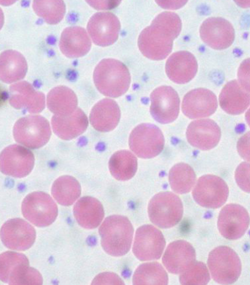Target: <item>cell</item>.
<instances>
[{"label":"cell","mask_w":250,"mask_h":285,"mask_svg":"<svg viewBox=\"0 0 250 285\" xmlns=\"http://www.w3.org/2000/svg\"><path fill=\"white\" fill-rule=\"evenodd\" d=\"M77 98L69 88L59 86L52 89L47 96V105L54 115H66L77 108Z\"/></svg>","instance_id":"obj_28"},{"label":"cell","mask_w":250,"mask_h":285,"mask_svg":"<svg viewBox=\"0 0 250 285\" xmlns=\"http://www.w3.org/2000/svg\"><path fill=\"white\" fill-rule=\"evenodd\" d=\"M237 76L240 85L250 93V58L241 62L238 68Z\"/></svg>","instance_id":"obj_38"},{"label":"cell","mask_w":250,"mask_h":285,"mask_svg":"<svg viewBox=\"0 0 250 285\" xmlns=\"http://www.w3.org/2000/svg\"><path fill=\"white\" fill-rule=\"evenodd\" d=\"M237 149L242 158L250 161V131L239 139L237 143Z\"/></svg>","instance_id":"obj_40"},{"label":"cell","mask_w":250,"mask_h":285,"mask_svg":"<svg viewBox=\"0 0 250 285\" xmlns=\"http://www.w3.org/2000/svg\"><path fill=\"white\" fill-rule=\"evenodd\" d=\"M32 7L35 13L50 24H56L63 19L65 5L62 0H34Z\"/></svg>","instance_id":"obj_34"},{"label":"cell","mask_w":250,"mask_h":285,"mask_svg":"<svg viewBox=\"0 0 250 285\" xmlns=\"http://www.w3.org/2000/svg\"><path fill=\"white\" fill-rule=\"evenodd\" d=\"M168 178L172 190L176 193L185 194L188 192L193 187L196 175L189 165L180 163L172 167Z\"/></svg>","instance_id":"obj_33"},{"label":"cell","mask_w":250,"mask_h":285,"mask_svg":"<svg viewBox=\"0 0 250 285\" xmlns=\"http://www.w3.org/2000/svg\"><path fill=\"white\" fill-rule=\"evenodd\" d=\"M152 22L166 29L176 38L181 30V20L179 17L174 12H162L157 15Z\"/></svg>","instance_id":"obj_36"},{"label":"cell","mask_w":250,"mask_h":285,"mask_svg":"<svg viewBox=\"0 0 250 285\" xmlns=\"http://www.w3.org/2000/svg\"><path fill=\"white\" fill-rule=\"evenodd\" d=\"M175 38L168 31L152 22L140 34L138 45L146 57L155 60H162L171 52Z\"/></svg>","instance_id":"obj_7"},{"label":"cell","mask_w":250,"mask_h":285,"mask_svg":"<svg viewBox=\"0 0 250 285\" xmlns=\"http://www.w3.org/2000/svg\"><path fill=\"white\" fill-rule=\"evenodd\" d=\"M219 100L220 106L225 112L230 114H239L250 105V93L236 80H232L223 87Z\"/></svg>","instance_id":"obj_24"},{"label":"cell","mask_w":250,"mask_h":285,"mask_svg":"<svg viewBox=\"0 0 250 285\" xmlns=\"http://www.w3.org/2000/svg\"><path fill=\"white\" fill-rule=\"evenodd\" d=\"M120 27L119 20L114 14L100 12L90 18L87 29L93 42L104 47L110 45L117 40Z\"/></svg>","instance_id":"obj_15"},{"label":"cell","mask_w":250,"mask_h":285,"mask_svg":"<svg viewBox=\"0 0 250 285\" xmlns=\"http://www.w3.org/2000/svg\"><path fill=\"white\" fill-rule=\"evenodd\" d=\"M9 99L14 108L30 113H40L45 107L44 94L26 81L19 82L10 87Z\"/></svg>","instance_id":"obj_19"},{"label":"cell","mask_w":250,"mask_h":285,"mask_svg":"<svg viewBox=\"0 0 250 285\" xmlns=\"http://www.w3.org/2000/svg\"><path fill=\"white\" fill-rule=\"evenodd\" d=\"M235 179L239 188L250 193V162L240 163L235 171Z\"/></svg>","instance_id":"obj_37"},{"label":"cell","mask_w":250,"mask_h":285,"mask_svg":"<svg viewBox=\"0 0 250 285\" xmlns=\"http://www.w3.org/2000/svg\"><path fill=\"white\" fill-rule=\"evenodd\" d=\"M197 69V62L194 56L185 51L172 54L166 64L167 76L177 84H185L190 81L195 76Z\"/></svg>","instance_id":"obj_21"},{"label":"cell","mask_w":250,"mask_h":285,"mask_svg":"<svg viewBox=\"0 0 250 285\" xmlns=\"http://www.w3.org/2000/svg\"><path fill=\"white\" fill-rule=\"evenodd\" d=\"M208 265L212 279L217 283L229 285L236 282L241 271L237 253L227 246H219L209 254Z\"/></svg>","instance_id":"obj_4"},{"label":"cell","mask_w":250,"mask_h":285,"mask_svg":"<svg viewBox=\"0 0 250 285\" xmlns=\"http://www.w3.org/2000/svg\"><path fill=\"white\" fill-rule=\"evenodd\" d=\"M92 285H124V282L117 274L112 272H103L97 275Z\"/></svg>","instance_id":"obj_39"},{"label":"cell","mask_w":250,"mask_h":285,"mask_svg":"<svg viewBox=\"0 0 250 285\" xmlns=\"http://www.w3.org/2000/svg\"><path fill=\"white\" fill-rule=\"evenodd\" d=\"M0 238L3 245L14 250L29 249L36 239V230L28 222L21 218L8 220L2 226Z\"/></svg>","instance_id":"obj_13"},{"label":"cell","mask_w":250,"mask_h":285,"mask_svg":"<svg viewBox=\"0 0 250 285\" xmlns=\"http://www.w3.org/2000/svg\"><path fill=\"white\" fill-rule=\"evenodd\" d=\"M245 118L248 124L250 127V108L245 114Z\"/></svg>","instance_id":"obj_41"},{"label":"cell","mask_w":250,"mask_h":285,"mask_svg":"<svg viewBox=\"0 0 250 285\" xmlns=\"http://www.w3.org/2000/svg\"><path fill=\"white\" fill-rule=\"evenodd\" d=\"M195 251L193 247L184 240H177L167 247L162 262L167 269L173 274L182 273L195 262Z\"/></svg>","instance_id":"obj_20"},{"label":"cell","mask_w":250,"mask_h":285,"mask_svg":"<svg viewBox=\"0 0 250 285\" xmlns=\"http://www.w3.org/2000/svg\"><path fill=\"white\" fill-rule=\"evenodd\" d=\"M179 279L182 285H206L209 281L210 276L206 265L202 262L195 261L181 273Z\"/></svg>","instance_id":"obj_35"},{"label":"cell","mask_w":250,"mask_h":285,"mask_svg":"<svg viewBox=\"0 0 250 285\" xmlns=\"http://www.w3.org/2000/svg\"><path fill=\"white\" fill-rule=\"evenodd\" d=\"M91 47L90 38L83 28L72 26L62 31L59 42L62 53L69 58H78L84 56Z\"/></svg>","instance_id":"obj_22"},{"label":"cell","mask_w":250,"mask_h":285,"mask_svg":"<svg viewBox=\"0 0 250 285\" xmlns=\"http://www.w3.org/2000/svg\"><path fill=\"white\" fill-rule=\"evenodd\" d=\"M186 135L188 142L192 146L202 150H209L219 143L221 130L214 121L202 119L189 124Z\"/></svg>","instance_id":"obj_18"},{"label":"cell","mask_w":250,"mask_h":285,"mask_svg":"<svg viewBox=\"0 0 250 285\" xmlns=\"http://www.w3.org/2000/svg\"><path fill=\"white\" fill-rule=\"evenodd\" d=\"M109 169L112 175L117 180H129L136 172L137 158L132 152L127 150L117 151L110 158Z\"/></svg>","instance_id":"obj_29"},{"label":"cell","mask_w":250,"mask_h":285,"mask_svg":"<svg viewBox=\"0 0 250 285\" xmlns=\"http://www.w3.org/2000/svg\"><path fill=\"white\" fill-rule=\"evenodd\" d=\"M120 110L113 100L104 98L97 102L90 114L91 124L96 130L107 132L113 130L120 118Z\"/></svg>","instance_id":"obj_25"},{"label":"cell","mask_w":250,"mask_h":285,"mask_svg":"<svg viewBox=\"0 0 250 285\" xmlns=\"http://www.w3.org/2000/svg\"><path fill=\"white\" fill-rule=\"evenodd\" d=\"M27 64L23 56L13 50L2 52L0 57V78L6 83H12L23 78Z\"/></svg>","instance_id":"obj_27"},{"label":"cell","mask_w":250,"mask_h":285,"mask_svg":"<svg viewBox=\"0 0 250 285\" xmlns=\"http://www.w3.org/2000/svg\"><path fill=\"white\" fill-rule=\"evenodd\" d=\"M99 232L102 247L108 254L119 257L129 251L133 228L126 217L113 215L106 217L101 225Z\"/></svg>","instance_id":"obj_2"},{"label":"cell","mask_w":250,"mask_h":285,"mask_svg":"<svg viewBox=\"0 0 250 285\" xmlns=\"http://www.w3.org/2000/svg\"><path fill=\"white\" fill-rule=\"evenodd\" d=\"M183 207L180 198L169 191L158 193L150 200L148 214L151 222L163 228L173 227L181 220Z\"/></svg>","instance_id":"obj_3"},{"label":"cell","mask_w":250,"mask_h":285,"mask_svg":"<svg viewBox=\"0 0 250 285\" xmlns=\"http://www.w3.org/2000/svg\"><path fill=\"white\" fill-rule=\"evenodd\" d=\"M34 165L33 153L21 146L10 145L1 152L0 171L5 175L15 178L24 177L30 173Z\"/></svg>","instance_id":"obj_12"},{"label":"cell","mask_w":250,"mask_h":285,"mask_svg":"<svg viewBox=\"0 0 250 285\" xmlns=\"http://www.w3.org/2000/svg\"><path fill=\"white\" fill-rule=\"evenodd\" d=\"M51 133L48 121L38 115H28L19 119L13 128L15 140L31 149L39 148L46 144Z\"/></svg>","instance_id":"obj_5"},{"label":"cell","mask_w":250,"mask_h":285,"mask_svg":"<svg viewBox=\"0 0 250 285\" xmlns=\"http://www.w3.org/2000/svg\"><path fill=\"white\" fill-rule=\"evenodd\" d=\"M164 143V136L160 129L149 123L136 126L129 138L130 149L142 158H151L158 155L162 151Z\"/></svg>","instance_id":"obj_8"},{"label":"cell","mask_w":250,"mask_h":285,"mask_svg":"<svg viewBox=\"0 0 250 285\" xmlns=\"http://www.w3.org/2000/svg\"><path fill=\"white\" fill-rule=\"evenodd\" d=\"M81 192L79 182L69 175H63L57 178L51 188L53 198L59 204L64 206L72 205L80 197Z\"/></svg>","instance_id":"obj_30"},{"label":"cell","mask_w":250,"mask_h":285,"mask_svg":"<svg viewBox=\"0 0 250 285\" xmlns=\"http://www.w3.org/2000/svg\"><path fill=\"white\" fill-rule=\"evenodd\" d=\"M133 285H167V274L157 262L144 263L136 269L132 278Z\"/></svg>","instance_id":"obj_31"},{"label":"cell","mask_w":250,"mask_h":285,"mask_svg":"<svg viewBox=\"0 0 250 285\" xmlns=\"http://www.w3.org/2000/svg\"><path fill=\"white\" fill-rule=\"evenodd\" d=\"M29 265L26 256L21 253L5 251L0 256V279L3 283L10 284L20 271Z\"/></svg>","instance_id":"obj_32"},{"label":"cell","mask_w":250,"mask_h":285,"mask_svg":"<svg viewBox=\"0 0 250 285\" xmlns=\"http://www.w3.org/2000/svg\"><path fill=\"white\" fill-rule=\"evenodd\" d=\"M229 193L228 187L221 178L208 174L198 179L192 191V196L201 206L217 209L225 204Z\"/></svg>","instance_id":"obj_9"},{"label":"cell","mask_w":250,"mask_h":285,"mask_svg":"<svg viewBox=\"0 0 250 285\" xmlns=\"http://www.w3.org/2000/svg\"><path fill=\"white\" fill-rule=\"evenodd\" d=\"M24 217L38 227H45L52 224L58 215V207L47 193L35 191L28 194L21 204Z\"/></svg>","instance_id":"obj_6"},{"label":"cell","mask_w":250,"mask_h":285,"mask_svg":"<svg viewBox=\"0 0 250 285\" xmlns=\"http://www.w3.org/2000/svg\"><path fill=\"white\" fill-rule=\"evenodd\" d=\"M165 245L161 231L152 225H145L136 230L132 251L141 261L156 260L161 257Z\"/></svg>","instance_id":"obj_10"},{"label":"cell","mask_w":250,"mask_h":285,"mask_svg":"<svg viewBox=\"0 0 250 285\" xmlns=\"http://www.w3.org/2000/svg\"><path fill=\"white\" fill-rule=\"evenodd\" d=\"M150 112L153 118L162 124L175 120L179 113L180 99L171 87L162 86L150 95Z\"/></svg>","instance_id":"obj_11"},{"label":"cell","mask_w":250,"mask_h":285,"mask_svg":"<svg viewBox=\"0 0 250 285\" xmlns=\"http://www.w3.org/2000/svg\"><path fill=\"white\" fill-rule=\"evenodd\" d=\"M73 214L80 226L86 229H94L102 222L104 210L102 204L98 199L84 196L74 205Z\"/></svg>","instance_id":"obj_26"},{"label":"cell","mask_w":250,"mask_h":285,"mask_svg":"<svg viewBox=\"0 0 250 285\" xmlns=\"http://www.w3.org/2000/svg\"><path fill=\"white\" fill-rule=\"evenodd\" d=\"M200 37L208 46L216 50H223L229 47L235 38L232 25L220 17L206 19L200 28Z\"/></svg>","instance_id":"obj_16"},{"label":"cell","mask_w":250,"mask_h":285,"mask_svg":"<svg viewBox=\"0 0 250 285\" xmlns=\"http://www.w3.org/2000/svg\"><path fill=\"white\" fill-rule=\"evenodd\" d=\"M93 80L101 93L115 98L126 92L131 78L127 68L123 63L115 59L105 58L96 66Z\"/></svg>","instance_id":"obj_1"},{"label":"cell","mask_w":250,"mask_h":285,"mask_svg":"<svg viewBox=\"0 0 250 285\" xmlns=\"http://www.w3.org/2000/svg\"><path fill=\"white\" fill-rule=\"evenodd\" d=\"M182 108L184 114L189 118L207 117L215 112L217 108V98L208 89H194L185 95Z\"/></svg>","instance_id":"obj_17"},{"label":"cell","mask_w":250,"mask_h":285,"mask_svg":"<svg viewBox=\"0 0 250 285\" xmlns=\"http://www.w3.org/2000/svg\"><path fill=\"white\" fill-rule=\"evenodd\" d=\"M88 120L80 108L66 115H54L51 125L54 133L63 140H70L80 135L88 126Z\"/></svg>","instance_id":"obj_23"},{"label":"cell","mask_w":250,"mask_h":285,"mask_svg":"<svg viewBox=\"0 0 250 285\" xmlns=\"http://www.w3.org/2000/svg\"><path fill=\"white\" fill-rule=\"evenodd\" d=\"M250 221L247 210L240 205L230 204L220 211L217 226L220 234L229 240L241 237L247 230Z\"/></svg>","instance_id":"obj_14"}]
</instances>
